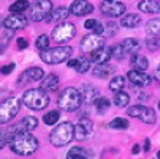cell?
I'll list each match as a JSON object with an SVG mask.
<instances>
[{"label":"cell","instance_id":"cell-1","mask_svg":"<svg viewBox=\"0 0 160 159\" xmlns=\"http://www.w3.org/2000/svg\"><path fill=\"white\" fill-rule=\"evenodd\" d=\"M9 143H10L12 152L19 156L33 155L39 148V142L30 132H18L12 135Z\"/></svg>","mask_w":160,"mask_h":159},{"label":"cell","instance_id":"cell-2","mask_svg":"<svg viewBox=\"0 0 160 159\" xmlns=\"http://www.w3.org/2000/svg\"><path fill=\"white\" fill-rule=\"evenodd\" d=\"M74 139H75V126L69 122H63L61 125H58L49 135V142L56 148L67 146Z\"/></svg>","mask_w":160,"mask_h":159},{"label":"cell","instance_id":"cell-3","mask_svg":"<svg viewBox=\"0 0 160 159\" xmlns=\"http://www.w3.org/2000/svg\"><path fill=\"white\" fill-rule=\"evenodd\" d=\"M22 101L30 110L41 111L48 107L49 96H48V93H46V90H43L42 87L41 88H30L28 91H25Z\"/></svg>","mask_w":160,"mask_h":159},{"label":"cell","instance_id":"cell-4","mask_svg":"<svg viewBox=\"0 0 160 159\" xmlns=\"http://www.w3.org/2000/svg\"><path fill=\"white\" fill-rule=\"evenodd\" d=\"M82 103V97L78 88L67 87L58 97V107L63 111H75L78 110Z\"/></svg>","mask_w":160,"mask_h":159},{"label":"cell","instance_id":"cell-5","mask_svg":"<svg viewBox=\"0 0 160 159\" xmlns=\"http://www.w3.org/2000/svg\"><path fill=\"white\" fill-rule=\"evenodd\" d=\"M39 55L45 64L56 65V64H62L69 59V56L72 55V48L68 45L56 46V48H46L39 52Z\"/></svg>","mask_w":160,"mask_h":159},{"label":"cell","instance_id":"cell-6","mask_svg":"<svg viewBox=\"0 0 160 159\" xmlns=\"http://www.w3.org/2000/svg\"><path fill=\"white\" fill-rule=\"evenodd\" d=\"M20 110V100L16 97L4 98L0 103V125H6L16 117Z\"/></svg>","mask_w":160,"mask_h":159},{"label":"cell","instance_id":"cell-7","mask_svg":"<svg viewBox=\"0 0 160 159\" xmlns=\"http://www.w3.org/2000/svg\"><path fill=\"white\" fill-rule=\"evenodd\" d=\"M52 2L51 0H35L29 10V18L33 22L46 20L49 13L52 12Z\"/></svg>","mask_w":160,"mask_h":159},{"label":"cell","instance_id":"cell-8","mask_svg":"<svg viewBox=\"0 0 160 159\" xmlns=\"http://www.w3.org/2000/svg\"><path fill=\"white\" fill-rule=\"evenodd\" d=\"M77 34V28L74 23L71 22H61L58 26H55V29L52 30V39L58 44H65L69 42Z\"/></svg>","mask_w":160,"mask_h":159},{"label":"cell","instance_id":"cell-9","mask_svg":"<svg viewBox=\"0 0 160 159\" xmlns=\"http://www.w3.org/2000/svg\"><path fill=\"white\" fill-rule=\"evenodd\" d=\"M127 114L131 117H136L142 122L147 123V125H153L156 123V111L153 110L152 107H144V106H133L127 110Z\"/></svg>","mask_w":160,"mask_h":159},{"label":"cell","instance_id":"cell-10","mask_svg":"<svg viewBox=\"0 0 160 159\" xmlns=\"http://www.w3.org/2000/svg\"><path fill=\"white\" fill-rule=\"evenodd\" d=\"M105 45V39L102 38V35H98V34H89V35H85V36L81 39L79 42V46L84 52L87 54H91L92 51L95 49L101 48Z\"/></svg>","mask_w":160,"mask_h":159},{"label":"cell","instance_id":"cell-11","mask_svg":"<svg viewBox=\"0 0 160 159\" xmlns=\"http://www.w3.org/2000/svg\"><path fill=\"white\" fill-rule=\"evenodd\" d=\"M101 13L107 18H120L126 13V4L121 3V2H104V3L100 6Z\"/></svg>","mask_w":160,"mask_h":159},{"label":"cell","instance_id":"cell-12","mask_svg":"<svg viewBox=\"0 0 160 159\" xmlns=\"http://www.w3.org/2000/svg\"><path fill=\"white\" fill-rule=\"evenodd\" d=\"M94 132V125L89 119H81L75 125V140H87Z\"/></svg>","mask_w":160,"mask_h":159},{"label":"cell","instance_id":"cell-13","mask_svg":"<svg viewBox=\"0 0 160 159\" xmlns=\"http://www.w3.org/2000/svg\"><path fill=\"white\" fill-rule=\"evenodd\" d=\"M29 19L22 13H13V15L8 16L3 20V26L9 30H18V29H25L28 26Z\"/></svg>","mask_w":160,"mask_h":159},{"label":"cell","instance_id":"cell-14","mask_svg":"<svg viewBox=\"0 0 160 159\" xmlns=\"http://www.w3.org/2000/svg\"><path fill=\"white\" fill-rule=\"evenodd\" d=\"M43 75H45V72H43V70L42 68H39V67H32V68H29V70H26L25 72H22V74L19 75V78H18V85H25V84H28V82H30V81H39V80H42L43 78Z\"/></svg>","mask_w":160,"mask_h":159},{"label":"cell","instance_id":"cell-15","mask_svg":"<svg viewBox=\"0 0 160 159\" xmlns=\"http://www.w3.org/2000/svg\"><path fill=\"white\" fill-rule=\"evenodd\" d=\"M127 78L130 80V82L136 87H147L152 82V77H150L147 72L140 70H131L128 71L127 74Z\"/></svg>","mask_w":160,"mask_h":159},{"label":"cell","instance_id":"cell-16","mask_svg":"<svg viewBox=\"0 0 160 159\" xmlns=\"http://www.w3.org/2000/svg\"><path fill=\"white\" fill-rule=\"evenodd\" d=\"M94 6L89 3L88 0H74L69 6V12L74 16H87L89 13H92Z\"/></svg>","mask_w":160,"mask_h":159},{"label":"cell","instance_id":"cell-17","mask_svg":"<svg viewBox=\"0 0 160 159\" xmlns=\"http://www.w3.org/2000/svg\"><path fill=\"white\" fill-rule=\"evenodd\" d=\"M79 93L82 97V103L85 104H94L95 100L100 97V90L97 87H94L92 84H82Z\"/></svg>","mask_w":160,"mask_h":159},{"label":"cell","instance_id":"cell-18","mask_svg":"<svg viewBox=\"0 0 160 159\" xmlns=\"http://www.w3.org/2000/svg\"><path fill=\"white\" fill-rule=\"evenodd\" d=\"M110 58H112V48L110 46H101V48L95 49V51L91 52L89 55V59L91 62H95V64H104V62H108Z\"/></svg>","mask_w":160,"mask_h":159},{"label":"cell","instance_id":"cell-19","mask_svg":"<svg viewBox=\"0 0 160 159\" xmlns=\"http://www.w3.org/2000/svg\"><path fill=\"white\" fill-rule=\"evenodd\" d=\"M69 15H71L69 9L65 8V6H61V8L52 9V12H51L49 16L46 18V22L48 23H61V22H63Z\"/></svg>","mask_w":160,"mask_h":159},{"label":"cell","instance_id":"cell-20","mask_svg":"<svg viewBox=\"0 0 160 159\" xmlns=\"http://www.w3.org/2000/svg\"><path fill=\"white\" fill-rule=\"evenodd\" d=\"M140 23H142V16L137 13H124L121 16V20H120V25L123 28H127V29L137 28Z\"/></svg>","mask_w":160,"mask_h":159},{"label":"cell","instance_id":"cell-21","mask_svg":"<svg viewBox=\"0 0 160 159\" xmlns=\"http://www.w3.org/2000/svg\"><path fill=\"white\" fill-rule=\"evenodd\" d=\"M138 10L150 15L160 13V0H142L138 3Z\"/></svg>","mask_w":160,"mask_h":159},{"label":"cell","instance_id":"cell-22","mask_svg":"<svg viewBox=\"0 0 160 159\" xmlns=\"http://www.w3.org/2000/svg\"><path fill=\"white\" fill-rule=\"evenodd\" d=\"M114 71H116L114 65H110L108 62H104V64H97V67L94 68L92 74L94 77H98V78H108L110 75L114 74Z\"/></svg>","mask_w":160,"mask_h":159},{"label":"cell","instance_id":"cell-23","mask_svg":"<svg viewBox=\"0 0 160 159\" xmlns=\"http://www.w3.org/2000/svg\"><path fill=\"white\" fill-rule=\"evenodd\" d=\"M120 46L123 48L126 55H133V54H137L138 49H140V42L134 38H127L120 44Z\"/></svg>","mask_w":160,"mask_h":159},{"label":"cell","instance_id":"cell-24","mask_svg":"<svg viewBox=\"0 0 160 159\" xmlns=\"http://www.w3.org/2000/svg\"><path fill=\"white\" fill-rule=\"evenodd\" d=\"M58 85H59V78L56 74H49L42 80L41 87L46 91H56L58 90Z\"/></svg>","mask_w":160,"mask_h":159},{"label":"cell","instance_id":"cell-25","mask_svg":"<svg viewBox=\"0 0 160 159\" xmlns=\"http://www.w3.org/2000/svg\"><path fill=\"white\" fill-rule=\"evenodd\" d=\"M130 62H131L134 70L146 71L149 68V61H147V58H146L144 55H140V54H133Z\"/></svg>","mask_w":160,"mask_h":159},{"label":"cell","instance_id":"cell-26","mask_svg":"<svg viewBox=\"0 0 160 159\" xmlns=\"http://www.w3.org/2000/svg\"><path fill=\"white\" fill-rule=\"evenodd\" d=\"M67 158L68 159H87V158H89V153L82 146H74L67 153Z\"/></svg>","mask_w":160,"mask_h":159},{"label":"cell","instance_id":"cell-27","mask_svg":"<svg viewBox=\"0 0 160 159\" xmlns=\"http://www.w3.org/2000/svg\"><path fill=\"white\" fill-rule=\"evenodd\" d=\"M146 34L149 36H157L160 35V19H150L149 22L146 23Z\"/></svg>","mask_w":160,"mask_h":159},{"label":"cell","instance_id":"cell-28","mask_svg":"<svg viewBox=\"0 0 160 159\" xmlns=\"http://www.w3.org/2000/svg\"><path fill=\"white\" fill-rule=\"evenodd\" d=\"M130 103V96L124 93L123 90L121 91H117L116 96H114V104H116L117 107H127Z\"/></svg>","mask_w":160,"mask_h":159},{"label":"cell","instance_id":"cell-29","mask_svg":"<svg viewBox=\"0 0 160 159\" xmlns=\"http://www.w3.org/2000/svg\"><path fill=\"white\" fill-rule=\"evenodd\" d=\"M91 67V59L87 58V56H79L77 58V65H75V71L79 72V74H84L89 70Z\"/></svg>","mask_w":160,"mask_h":159},{"label":"cell","instance_id":"cell-30","mask_svg":"<svg viewBox=\"0 0 160 159\" xmlns=\"http://www.w3.org/2000/svg\"><path fill=\"white\" fill-rule=\"evenodd\" d=\"M124 87H126V78H124L123 75H117V77H114L111 81H110V90L114 93L121 91Z\"/></svg>","mask_w":160,"mask_h":159},{"label":"cell","instance_id":"cell-31","mask_svg":"<svg viewBox=\"0 0 160 159\" xmlns=\"http://www.w3.org/2000/svg\"><path fill=\"white\" fill-rule=\"evenodd\" d=\"M128 126H130L128 120H127V119H123V117H116L110 122V127H111V129H116V130L128 129Z\"/></svg>","mask_w":160,"mask_h":159},{"label":"cell","instance_id":"cell-32","mask_svg":"<svg viewBox=\"0 0 160 159\" xmlns=\"http://www.w3.org/2000/svg\"><path fill=\"white\" fill-rule=\"evenodd\" d=\"M42 120H43V123L46 126H52V125H55L58 120H59V111L58 110H51V111H48L46 114L42 117Z\"/></svg>","mask_w":160,"mask_h":159},{"label":"cell","instance_id":"cell-33","mask_svg":"<svg viewBox=\"0 0 160 159\" xmlns=\"http://www.w3.org/2000/svg\"><path fill=\"white\" fill-rule=\"evenodd\" d=\"M28 8H29V2H28V0H18L16 3L10 4L9 10H10L12 13H23Z\"/></svg>","mask_w":160,"mask_h":159},{"label":"cell","instance_id":"cell-34","mask_svg":"<svg viewBox=\"0 0 160 159\" xmlns=\"http://www.w3.org/2000/svg\"><path fill=\"white\" fill-rule=\"evenodd\" d=\"M144 45L149 51H157V49H160V36L157 35V36L147 38L144 41Z\"/></svg>","mask_w":160,"mask_h":159},{"label":"cell","instance_id":"cell-35","mask_svg":"<svg viewBox=\"0 0 160 159\" xmlns=\"http://www.w3.org/2000/svg\"><path fill=\"white\" fill-rule=\"evenodd\" d=\"M49 44H51V39H49L48 35H41V36L36 39V48L39 51H43V49L49 48Z\"/></svg>","mask_w":160,"mask_h":159},{"label":"cell","instance_id":"cell-36","mask_svg":"<svg viewBox=\"0 0 160 159\" xmlns=\"http://www.w3.org/2000/svg\"><path fill=\"white\" fill-rule=\"evenodd\" d=\"M95 106H97V109H100V110H104V109H107V107H110V100H108L107 97H98L97 100H95Z\"/></svg>","mask_w":160,"mask_h":159},{"label":"cell","instance_id":"cell-37","mask_svg":"<svg viewBox=\"0 0 160 159\" xmlns=\"http://www.w3.org/2000/svg\"><path fill=\"white\" fill-rule=\"evenodd\" d=\"M124 56H126V54H124L123 48L118 45H116L114 48H112V58H116V59H123Z\"/></svg>","mask_w":160,"mask_h":159},{"label":"cell","instance_id":"cell-38","mask_svg":"<svg viewBox=\"0 0 160 159\" xmlns=\"http://www.w3.org/2000/svg\"><path fill=\"white\" fill-rule=\"evenodd\" d=\"M15 68H16V65L12 62V64H8V65H3V67L0 68V72H2L3 75H9Z\"/></svg>","mask_w":160,"mask_h":159},{"label":"cell","instance_id":"cell-39","mask_svg":"<svg viewBox=\"0 0 160 159\" xmlns=\"http://www.w3.org/2000/svg\"><path fill=\"white\" fill-rule=\"evenodd\" d=\"M29 46V42L25 39V38H18V48L22 51V49H26Z\"/></svg>","mask_w":160,"mask_h":159},{"label":"cell","instance_id":"cell-40","mask_svg":"<svg viewBox=\"0 0 160 159\" xmlns=\"http://www.w3.org/2000/svg\"><path fill=\"white\" fill-rule=\"evenodd\" d=\"M9 142V137H8V133H4V132H2L0 130V149L4 148V145Z\"/></svg>","mask_w":160,"mask_h":159},{"label":"cell","instance_id":"cell-41","mask_svg":"<svg viewBox=\"0 0 160 159\" xmlns=\"http://www.w3.org/2000/svg\"><path fill=\"white\" fill-rule=\"evenodd\" d=\"M97 19H87L85 23H84V28L85 29H94V26L97 25Z\"/></svg>","mask_w":160,"mask_h":159},{"label":"cell","instance_id":"cell-42","mask_svg":"<svg viewBox=\"0 0 160 159\" xmlns=\"http://www.w3.org/2000/svg\"><path fill=\"white\" fill-rule=\"evenodd\" d=\"M107 29H108V35L110 36H112V35H116V32H117V25L114 22H108L107 23Z\"/></svg>","mask_w":160,"mask_h":159},{"label":"cell","instance_id":"cell-43","mask_svg":"<svg viewBox=\"0 0 160 159\" xmlns=\"http://www.w3.org/2000/svg\"><path fill=\"white\" fill-rule=\"evenodd\" d=\"M94 34H98V35H102L104 34V26H102V23L98 20L97 25L94 26Z\"/></svg>","mask_w":160,"mask_h":159},{"label":"cell","instance_id":"cell-44","mask_svg":"<svg viewBox=\"0 0 160 159\" xmlns=\"http://www.w3.org/2000/svg\"><path fill=\"white\" fill-rule=\"evenodd\" d=\"M154 80H156V81H160V65L156 68V71H154Z\"/></svg>","mask_w":160,"mask_h":159},{"label":"cell","instance_id":"cell-45","mask_svg":"<svg viewBox=\"0 0 160 159\" xmlns=\"http://www.w3.org/2000/svg\"><path fill=\"white\" fill-rule=\"evenodd\" d=\"M144 151L146 152L150 151V139H149V137H147V139L144 140Z\"/></svg>","mask_w":160,"mask_h":159},{"label":"cell","instance_id":"cell-46","mask_svg":"<svg viewBox=\"0 0 160 159\" xmlns=\"http://www.w3.org/2000/svg\"><path fill=\"white\" fill-rule=\"evenodd\" d=\"M77 65V59H71V61H68V67L69 68H75Z\"/></svg>","mask_w":160,"mask_h":159},{"label":"cell","instance_id":"cell-47","mask_svg":"<svg viewBox=\"0 0 160 159\" xmlns=\"http://www.w3.org/2000/svg\"><path fill=\"white\" fill-rule=\"evenodd\" d=\"M138 151H140V146H138V145H134L133 149H131V152H133V155H137Z\"/></svg>","mask_w":160,"mask_h":159},{"label":"cell","instance_id":"cell-48","mask_svg":"<svg viewBox=\"0 0 160 159\" xmlns=\"http://www.w3.org/2000/svg\"><path fill=\"white\" fill-rule=\"evenodd\" d=\"M157 158H159V159H160V151H159V153H157Z\"/></svg>","mask_w":160,"mask_h":159},{"label":"cell","instance_id":"cell-49","mask_svg":"<svg viewBox=\"0 0 160 159\" xmlns=\"http://www.w3.org/2000/svg\"><path fill=\"white\" fill-rule=\"evenodd\" d=\"M104 2H114V0H104Z\"/></svg>","mask_w":160,"mask_h":159},{"label":"cell","instance_id":"cell-50","mask_svg":"<svg viewBox=\"0 0 160 159\" xmlns=\"http://www.w3.org/2000/svg\"><path fill=\"white\" fill-rule=\"evenodd\" d=\"M0 26H2V19H0Z\"/></svg>","mask_w":160,"mask_h":159},{"label":"cell","instance_id":"cell-51","mask_svg":"<svg viewBox=\"0 0 160 159\" xmlns=\"http://www.w3.org/2000/svg\"><path fill=\"white\" fill-rule=\"evenodd\" d=\"M159 110H160V101H159Z\"/></svg>","mask_w":160,"mask_h":159}]
</instances>
